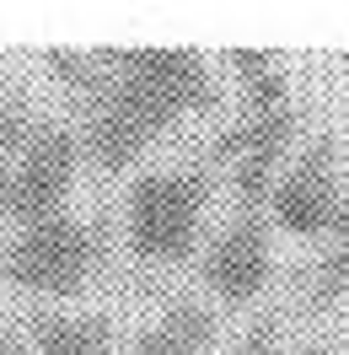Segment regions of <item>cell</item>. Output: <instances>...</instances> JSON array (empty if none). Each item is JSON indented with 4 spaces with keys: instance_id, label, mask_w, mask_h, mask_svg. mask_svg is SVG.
<instances>
[{
    "instance_id": "obj_1",
    "label": "cell",
    "mask_w": 349,
    "mask_h": 355,
    "mask_svg": "<svg viewBox=\"0 0 349 355\" xmlns=\"http://www.w3.org/2000/svg\"><path fill=\"white\" fill-rule=\"evenodd\" d=\"M44 70L75 103V140L97 173H124L183 119L220 108L199 49H48Z\"/></svg>"
},
{
    "instance_id": "obj_2",
    "label": "cell",
    "mask_w": 349,
    "mask_h": 355,
    "mask_svg": "<svg viewBox=\"0 0 349 355\" xmlns=\"http://www.w3.org/2000/svg\"><path fill=\"white\" fill-rule=\"evenodd\" d=\"M215 200V178L204 167H151L129 178L124 237L140 264L177 269L204 248V216Z\"/></svg>"
},
{
    "instance_id": "obj_3",
    "label": "cell",
    "mask_w": 349,
    "mask_h": 355,
    "mask_svg": "<svg viewBox=\"0 0 349 355\" xmlns=\"http://www.w3.org/2000/svg\"><path fill=\"white\" fill-rule=\"evenodd\" d=\"M102 259H108L102 226L65 210L48 221L17 226V237L0 248V280L27 296H81Z\"/></svg>"
},
{
    "instance_id": "obj_4",
    "label": "cell",
    "mask_w": 349,
    "mask_h": 355,
    "mask_svg": "<svg viewBox=\"0 0 349 355\" xmlns=\"http://www.w3.org/2000/svg\"><path fill=\"white\" fill-rule=\"evenodd\" d=\"M81 178V140L60 119H38L22 151L0 167V221L33 226L48 216H65Z\"/></svg>"
},
{
    "instance_id": "obj_5",
    "label": "cell",
    "mask_w": 349,
    "mask_h": 355,
    "mask_svg": "<svg viewBox=\"0 0 349 355\" xmlns=\"http://www.w3.org/2000/svg\"><path fill=\"white\" fill-rule=\"evenodd\" d=\"M301 146V113L296 103L280 113H242L237 124H226V130L204 146V162L194 167H231V189H237V210H263L269 200V189H274V178H280L285 156Z\"/></svg>"
},
{
    "instance_id": "obj_6",
    "label": "cell",
    "mask_w": 349,
    "mask_h": 355,
    "mask_svg": "<svg viewBox=\"0 0 349 355\" xmlns=\"http://www.w3.org/2000/svg\"><path fill=\"white\" fill-rule=\"evenodd\" d=\"M339 140L333 135H306L285 156L280 178L269 189V221L290 237H328L339 221Z\"/></svg>"
},
{
    "instance_id": "obj_7",
    "label": "cell",
    "mask_w": 349,
    "mask_h": 355,
    "mask_svg": "<svg viewBox=\"0 0 349 355\" xmlns=\"http://www.w3.org/2000/svg\"><path fill=\"white\" fill-rule=\"evenodd\" d=\"M274 275V248H269V216L263 210H237L210 232L199 248V286L220 296L226 307H253Z\"/></svg>"
},
{
    "instance_id": "obj_8",
    "label": "cell",
    "mask_w": 349,
    "mask_h": 355,
    "mask_svg": "<svg viewBox=\"0 0 349 355\" xmlns=\"http://www.w3.org/2000/svg\"><path fill=\"white\" fill-rule=\"evenodd\" d=\"M215 339H220L215 307L199 296H177L129 339V355H210Z\"/></svg>"
},
{
    "instance_id": "obj_9",
    "label": "cell",
    "mask_w": 349,
    "mask_h": 355,
    "mask_svg": "<svg viewBox=\"0 0 349 355\" xmlns=\"http://www.w3.org/2000/svg\"><path fill=\"white\" fill-rule=\"evenodd\" d=\"M27 350L33 355H118V329L102 312L33 307L27 312Z\"/></svg>"
},
{
    "instance_id": "obj_10",
    "label": "cell",
    "mask_w": 349,
    "mask_h": 355,
    "mask_svg": "<svg viewBox=\"0 0 349 355\" xmlns=\"http://www.w3.org/2000/svg\"><path fill=\"white\" fill-rule=\"evenodd\" d=\"M220 65L231 70L242 92V113H280L290 108V70L274 49H226Z\"/></svg>"
},
{
    "instance_id": "obj_11",
    "label": "cell",
    "mask_w": 349,
    "mask_h": 355,
    "mask_svg": "<svg viewBox=\"0 0 349 355\" xmlns=\"http://www.w3.org/2000/svg\"><path fill=\"white\" fill-rule=\"evenodd\" d=\"M231 355H285V339H280V329L263 318V323H253V329L231 345Z\"/></svg>"
},
{
    "instance_id": "obj_12",
    "label": "cell",
    "mask_w": 349,
    "mask_h": 355,
    "mask_svg": "<svg viewBox=\"0 0 349 355\" xmlns=\"http://www.w3.org/2000/svg\"><path fill=\"white\" fill-rule=\"evenodd\" d=\"M328 237H333V253L349 264V194L339 200V221H333V232H328Z\"/></svg>"
},
{
    "instance_id": "obj_13",
    "label": "cell",
    "mask_w": 349,
    "mask_h": 355,
    "mask_svg": "<svg viewBox=\"0 0 349 355\" xmlns=\"http://www.w3.org/2000/svg\"><path fill=\"white\" fill-rule=\"evenodd\" d=\"M0 355H33V350H27V339L17 329H0Z\"/></svg>"
},
{
    "instance_id": "obj_14",
    "label": "cell",
    "mask_w": 349,
    "mask_h": 355,
    "mask_svg": "<svg viewBox=\"0 0 349 355\" xmlns=\"http://www.w3.org/2000/svg\"><path fill=\"white\" fill-rule=\"evenodd\" d=\"M344 65H349V54H344Z\"/></svg>"
}]
</instances>
